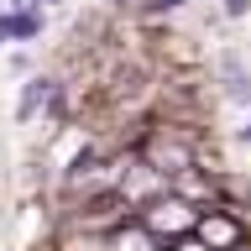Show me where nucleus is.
I'll return each mask as SVG.
<instances>
[{
    "mask_svg": "<svg viewBox=\"0 0 251 251\" xmlns=\"http://www.w3.org/2000/svg\"><path fill=\"white\" fill-rule=\"evenodd\" d=\"M188 0H136V11L147 16V21H157V16H173V11H183Z\"/></svg>",
    "mask_w": 251,
    "mask_h": 251,
    "instance_id": "nucleus-5",
    "label": "nucleus"
},
{
    "mask_svg": "<svg viewBox=\"0 0 251 251\" xmlns=\"http://www.w3.org/2000/svg\"><path fill=\"white\" fill-rule=\"evenodd\" d=\"M37 11H58V5H68V0H31Z\"/></svg>",
    "mask_w": 251,
    "mask_h": 251,
    "instance_id": "nucleus-8",
    "label": "nucleus"
},
{
    "mask_svg": "<svg viewBox=\"0 0 251 251\" xmlns=\"http://www.w3.org/2000/svg\"><path fill=\"white\" fill-rule=\"evenodd\" d=\"M52 89H58V78H47V74L26 78V89H21V100H16V121H21V126H26V121H37V110L52 100Z\"/></svg>",
    "mask_w": 251,
    "mask_h": 251,
    "instance_id": "nucleus-3",
    "label": "nucleus"
},
{
    "mask_svg": "<svg viewBox=\"0 0 251 251\" xmlns=\"http://www.w3.org/2000/svg\"><path fill=\"white\" fill-rule=\"evenodd\" d=\"M220 11L230 16V21H241V16H246V11H251V0H220Z\"/></svg>",
    "mask_w": 251,
    "mask_h": 251,
    "instance_id": "nucleus-7",
    "label": "nucleus"
},
{
    "mask_svg": "<svg viewBox=\"0 0 251 251\" xmlns=\"http://www.w3.org/2000/svg\"><path fill=\"white\" fill-rule=\"evenodd\" d=\"M47 121H68V94L52 89V100H47Z\"/></svg>",
    "mask_w": 251,
    "mask_h": 251,
    "instance_id": "nucleus-6",
    "label": "nucleus"
},
{
    "mask_svg": "<svg viewBox=\"0 0 251 251\" xmlns=\"http://www.w3.org/2000/svg\"><path fill=\"white\" fill-rule=\"evenodd\" d=\"M241 141H246V147H251V121H246V126H241Z\"/></svg>",
    "mask_w": 251,
    "mask_h": 251,
    "instance_id": "nucleus-9",
    "label": "nucleus"
},
{
    "mask_svg": "<svg viewBox=\"0 0 251 251\" xmlns=\"http://www.w3.org/2000/svg\"><path fill=\"white\" fill-rule=\"evenodd\" d=\"M47 31V11H37L31 0H11V11H0V47L5 42H37Z\"/></svg>",
    "mask_w": 251,
    "mask_h": 251,
    "instance_id": "nucleus-2",
    "label": "nucleus"
},
{
    "mask_svg": "<svg viewBox=\"0 0 251 251\" xmlns=\"http://www.w3.org/2000/svg\"><path fill=\"white\" fill-rule=\"evenodd\" d=\"M194 241H199L204 251H230V246H246V230H241V220L225 209H199V220H194Z\"/></svg>",
    "mask_w": 251,
    "mask_h": 251,
    "instance_id": "nucleus-1",
    "label": "nucleus"
},
{
    "mask_svg": "<svg viewBox=\"0 0 251 251\" xmlns=\"http://www.w3.org/2000/svg\"><path fill=\"white\" fill-rule=\"evenodd\" d=\"M220 78H225V94H230L235 105H251V68L235 58V52L220 63Z\"/></svg>",
    "mask_w": 251,
    "mask_h": 251,
    "instance_id": "nucleus-4",
    "label": "nucleus"
}]
</instances>
